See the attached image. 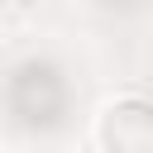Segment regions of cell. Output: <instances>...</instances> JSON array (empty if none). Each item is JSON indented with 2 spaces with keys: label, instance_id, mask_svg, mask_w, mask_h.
<instances>
[{
  "label": "cell",
  "instance_id": "6da1fadb",
  "mask_svg": "<svg viewBox=\"0 0 153 153\" xmlns=\"http://www.w3.org/2000/svg\"><path fill=\"white\" fill-rule=\"evenodd\" d=\"M96 148H115V153H134V148H148L153 143V110L143 96H124L115 105H105L96 115V134H91Z\"/></svg>",
  "mask_w": 153,
  "mask_h": 153
}]
</instances>
